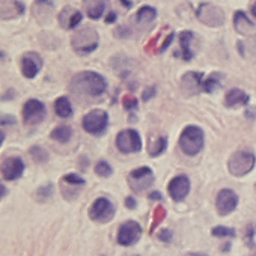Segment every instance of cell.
<instances>
[{
  "instance_id": "6da1fadb",
  "label": "cell",
  "mask_w": 256,
  "mask_h": 256,
  "mask_svg": "<svg viewBox=\"0 0 256 256\" xmlns=\"http://www.w3.org/2000/svg\"><path fill=\"white\" fill-rule=\"evenodd\" d=\"M70 89L74 94L88 95V96H100L107 89V82L102 76L94 71H82L76 74L71 80Z\"/></svg>"
},
{
  "instance_id": "7a4b0ae2",
  "label": "cell",
  "mask_w": 256,
  "mask_h": 256,
  "mask_svg": "<svg viewBox=\"0 0 256 256\" xmlns=\"http://www.w3.org/2000/svg\"><path fill=\"white\" fill-rule=\"evenodd\" d=\"M204 132L198 125H187L180 136V148L187 156H196L204 148Z\"/></svg>"
},
{
  "instance_id": "3957f363",
  "label": "cell",
  "mask_w": 256,
  "mask_h": 256,
  "mask_svg": "<svg viewBox=\"0 0 256 256\" xmlns=\"http://www.w3.org/2000/svg\"><path fill=\"white\" fill-rule=\"evenodd\" d=\"M71 46H72V50L76 53L83 54V56L95 52L96 47H98V34H96V30L94 28H90V26H84L83 29L77 30L72 35Z\"/></svg>"
},
{
  "instance_id": "277c9868",
  "label": "cell",
  "mask_w": 256,
  "mask_h": 256,
  "mask_svg": "<svg viewBox=\"0 0 256 256\" xmlns=\"http://www.w3.org/2000/svg\"><path fill=\"white\" fill-rule=\"evenodd\" d=\"M254 163H256L254 154L248 150H241L230 156L228 162V169L234 176H244L248 172H252Z\"/></svg>"
},
{
  "instance_id": "5b68a950",
  "label": "cell",
  "mask_w": 256,
  "mask_h": 256,
  "mask_svg": "<svg viewBox=\"0 0 256 256\" xmlns=\"http://www.w3.org/2000/svg\"><path fill=\"white\" fill-rule=\"evenodd\" d=\"M108 125V114L106 110L95 108L86 113L82 119V126L83 130L92 136H100L107 130Z\"/></svg>"
},
{
  "instance_id": "8992f818",
  "label": "cell",
  "mask_w": 256,
  "mask_h": 256,
  "mask_svg": "<svg viewBox=\"0 0 256 256\" xmlns=\"http://www.w3.org/2000/svg\"><path fill=\"white\" fill-rule=\"evenodd\" d=\"M116 146L124 154H134L142 150V139L140 134L133 130V128H126L118 133L116 136Z\"/></svg>"
},
{
  "instance_id": "52a82bcc",
  "label": "cell",
  "mask_w": 256,
  "mask_h": 256,
  "mask_svg": "<svg viewBox=\"0 0 256 256\" xmlns=\"http://www.w3.org/2000/svg\"><path fill=\"white\" fill-rule=\"evenodd\" d=\"M89 217L95 223H107L114 217V205L107 198H98L89 208Z\"/></svg>"
},
{
  "instance_id": "ba28073f",
  "label": "cell",
  "mask_w": 256,
  "mask_h": 256,
  "mask_svg": "<svg viewBox=\"0 0 256 256\" xmlns=\"http://www.w3.org/2000/svg\"><path fill=\"white\" fill-rule=\"evenodd\" d=\"M198 18L210 26V28H218L224 23V14L218 6H214L211 4H200L196 10Z\"/></svg>"
},
{
  "instance_id": "9c48e42d",
  "label": "cell",
  "mask_w": 256,
  "mask_h": 256,
  "mask_svg": "<svg viewBox=\"0 0 256 256\" xmlns=\"http://www.w3.org/2000/svg\"><path fill=\"white\" fill-rule=\"evenodd\" d=\"M142 235V228L138 222L134 220H128L120 224L118 230V242L120 246H133L139 241Z\"/></svg>"
},
{
  "instance_id": "30bf717a",
  "label": "cell",
  "mask_w": 256,
  "mask_h": 256,
  "mask_svg": "<svg viewBox=\"0 0 256 256\" xmlns=\"http://www.w3.org/2000/svg\"><path fill=\"white\" fill-rule=\"evenodd\" d=\"M152 182H154V176H152V170L150 168L134 169L130 172V175H128V184H130V187L138 193H142L145 188L152 186Z\"/></svg>"
},
{
  "instance_id": "8fae6325",
  "label": "cell",
  "mask_w": 256,
  "mask_h": 256,
  "mask_svg": "<svg viewBox=\"0 0 256 256\" xmlns=\"http://www.w3.org/2000/svg\"><path fill=\"white\" fill-rule=\"evenodd\" d=\"M46 118V106L40 100H29L23 107V120L26 125H38Z\"/></svg>"
},
{
  "instance_id": "7c38bea8",
  "label": "cell",
  "mask_w": 256,
  "mask_h": 256,
  "mask_svg": "<svg viewBox=\"0 0 256 256\" xmlns=\"http://www.w3.org/2000/svg\"><path fill=\"white\" fill-rule=\"evenodd\" d=\"M20 68H22V72L26 78L32 80L38 76V72L41 71L42 68V59L38 53L35 52H29V53H24L22 60H20Z\"/></svg>"
},
{
  "instance_id": "4fadbf2b",
  "label": "cell",
  "mask_w": 256,
  "mask_h": 256,
  "mask_svg": "<svg viewBox=\"0 0 256 256\" xmlns=\"http://www.w3.org/2000/svg\"><path fill=\"white\" fill-rule=\"evenodd\" d=\"M238 205V196L234 190L230 188H223L218 192L216 198V208L220 216H226L232 212Z\"/></svg>"
},
{
  "instance_id": "5bb4252c",
  "label": "cell",
  "mask_w": 256,
  "mask_h": 256,
  "mask_svg": "<svg viewBox=\"0 0 256 256\" xmlns=\"http://www.w3.org/2000/svg\"><path fill=\"white\" fill-rule=\"evenodd\" d=\"M168 190H169V194L174 200L181 202L190 193V180L186 175H178L169 182Z\"/></svg>"
},
{
  "instance_id": "9a60e30c",
  "label": "cell",
  "mask_w": 256,
  "mask_h": 256,
  "mask_svg": "<svg viewBox=\"0 0 256 256\" xmlns=\"http://www.w3.org/2000/svg\"><path fill=\"white\" fill-rule=\"evenodd\" d=\"M24 172V162L20 157H8L2 163V175L6 181H14L20 178Z\"/></svg>"
},
{
  "instance_id": "2e32d148",
  "label": "cell",
  "mask_w": 256,
  "mask_h": 256,
  "mask_svg": "<svg viewBox=\"0 0 256 256\" xmlns=\"http://www.w3.org/2000/svg\"><path fill=\"white\" fill-rule=\"evenodd\" d=\"M204 74L202 72H194V71H190L187 74L182 76V82H181V88H182V92L187 94V95H194L199 92V89H202V84H204Z\"/></svg>"
},
{
  "instance_id": "e0dca14e",
  "label": "cell",
  "mask_w": 256,
  "mask_h": 256,
  "mask_svg": "<svg viewBox=\"0 0 256 256\" xmlns=\"http://www.w3.org/2000/svg\"><path fill=\"white\" fill-rule=\"evenodd\" d=\"M234 28H235V30H236L238 34H241V35L250 36V35H254V34H256V26H254V23L250 22V20L247 18V16H246L242 11H236V12L234 14Z\"/></svg>"
},
{
  "instance_id": "ac0fdd59",
  "label": "cell",
  "mask_w": 256,
  "mask_h": 256,
  "mask_svg": "<svg viewBox=\"0 0 256 256\" xmlns=\"http://www.w3.org/2000/svg\"><path fill=\"white\" fill-rule=\"evenodd\" d=\"M107 6H108V0H83L84 12L90 20L101 18Z\"/></svg>"
},
{
  "instance_id": "d6986e66",
  "label": "cell",
  "mask_w": 256,
  "mask_h": 256,
  "mask_svg": "<svg viewBox=\"0 0 256 256\" xmlns=\"http://www.w3.org/2000/svg\"><path fill=\"white\" fill-rule=\"evenodd\" d=\"M248 95L238 88L229 89L224 95V104L228 107H238V106H247L248 104Z\"/></svg>"
},
{
  "instance_id": "ffe728a7",
  "label": "cell",
  "mask_w": 256,
  "mask_h": 256,
  "mask_svg": "<svg viewBox=\"0 0 256 256\" xmlns=\"http://www.w3.org/2000/svg\"><path fill=\"white\" fill-rule=\"evenodd\" d=\"M54 112L59 118H71L72 116V106L66 96H59L54 101Z\"/></svg>"
},
{
  "instance_id": "44dd1931",
  "label": "cell",
  "mask_w": 256,
  "mask_h": 256,
  "mask_svg": "<svg viewBox=\"0 0 256 256\" xmlns=\"http://www.w3.org/2000/svg\"><path fill=\"white\" fill-rule=\"evenodd\" d=\"M192 40H193V32L192 30H184V32L180 34V44H181V50L184 53V59L186 60H192L193 59V52L190 48Z\"/></svg>"
},
{
  "instance_id": "7402d4cb",
  "label": "cell",
  "mask_w": 256,
  "mask_h": 256,
  "mask_svg": "<svg viewBox=\"0 0 256 256\" xmlns=\"http://www.w3.org/2000/svg\"><path fill=\"white\" fill-rule=\"evenodd\" d=\"M156 17H157L156 8L148 6V5L142 6V8L138 11V14H136V20H138L139 24H150V23H152V22L156 20Z\"/></svg>"
},
{
  "instance_id": "603a6c76",
  "label": "cell",
  "mask_w": 256,
  "mask_h": 256,
  "mask_svg": "<svg viewBox=\"0 0 256 256\" xmlns=\"http://www.w3.org/2000/svg\"><path fill=\"white\" fill-rule=\"evenodd\" d=\"M50 138L56 142H60V144H65L68 142L71 138H72V130L71 126H66V125H59L56 126L54 130L50 133Z\"/></svg>"
},
{
  "instance_id": "cb8c5ba5",
  "label": "cell",
  "mask_w": 256,
  "mask_h": 256,
  "mask_svg": "<svg viewBox=\"0 0 256 256\" xmlns=\"http://www.w3.org/2000/svg\"><path fill=\"white\" fill-rule=\"evenodd\" d=\"M168 148V139L166 138H158L157 140L150 142V156L151 157H158L162 156Z\"/></svg>"
},
{
  "instance_id": "d4e9b609",
  "label": "cell",
  "mask_w": 256,
  "mask_h": 256,
  "mask_svg": "<svg viewBox=\"0 0 256 256\" xmlns=\"http://www.w3.org/2000/svg\"><path fill=\"white\" fill-rule=\"evenodd\" d=\"M82 18H83L82 12H80V11H76V10H72L71 16H66V20L60 22V24H62L64 28H66V29H76V28L80 24Z\"/></svg>"
},
{
  "instance_id": "484cf974",
  "label": "cell",
  "mask_w": 256,
  "mask_h": 256,
  "mask_svg": "<svg viewBox=\"0 0 256 256\" xmlns=\"http://www.w3.org/2000/svg\"><path fill=\"white\" fill-rule=\"evenodd\" d=\"M220 86H222V84H220L218 77H217L216 74H212V76H210L206 80H204L202 90H204V92H206V94H211V92H214L216 89H218Z\"/></svg>"
},
{
  "instance_id": "4316f807",
  "label": "cell",
  "mask_w": 256,
  "mask_h": 256,
  "mask_svg": "<svg viewBox=\"0 0 256 256\" xmlns=\"http://www.w3.org/2000/svg\"><path fill=\"white\" fill-rule=\"evenodd\" d=\"M95 174L98 175V176H102V178H108L112 174H113V169H112V166L107 163V162H98L96 164H95Z\"/></svg>"
},
{
  "instance_id": "83f0119b",
  "label": "cell",
  "mask_w": 256,
  "mask_h": 256,
  "mask_svg": "<svg viewBox=\"0 0 256 256\" xmlns=\"http://www.w3.org/2000/svg\"><path fill=\"white\" fill-rule=\"evenodd\" d=\"M30 156L34 157V160H35L36 163H47V162H48V154H47V151H46L44 148H41V146H34V148L30 150Z\"/></svg>"
},
{
  "instance_id": "f1b7e54d",
  "label": "cell",
  "mask_w": 256,
  "mask_h": 256,
  "mask_svg": "<svg viewBox=\"0 0 256 256\" xmlns=\"http://www.w3.org/2000/svg\"><path fill=\"white\" fill-rule=\"evenodd\" d=\"M211 234L214 236H218V238H229V236H235V230L230 229V228H224V226H216Z\"/></svg>"
},
{
  "instance_id": "f546056e",
  "label": "cell",
  "mask_w": 256,
  "mask_h": 256,
  "mask_svg": "<svg viewBox=\"0 0 256 256\" xmlns=\"http://www.w3.org/2000/svg\"><path fill=\"white\" fill-rule=\"evenodd\" d=\"M64 182L71 184V186H77V187L86 184V181H84L80 175H76V174H66V175L64 176Z\"/></svg>"
},
{
  "instance_id": "4dcf8cb0",
  "label": "cell",
  "mask_w": 256,
  "mask_h": 256,
  "mask_svg": "<svg viewBox=\"0 0 256 256\" xmlns=\"http://www.w3.org/2000/svg\"><path fill=\"white\" fill-rule=\"evenodd\" d=\"M166 217V211H164V208H162V206H157L156 208V212H154V220H152V228H151V230H154L156 229V226L163 220Z\"/></svg>"
},
{
  "instance_id": "1f68e13d",
  "label": "cell",
  "mask_w": 256,
  "mask_h": 256,
  "mask_svg": "<svg viewBox=\"0 0 256 256\" xmlns=\"http://www.w3.org/2000/svg\"><path fill=\"white\" fill-rule=\"evenodd\" d=\"M124 107H125L126 110L136 108V107H138V101H136V98H133V96H125V98H124Z\"/></svg>"
},
{
  "instance_id": "d6a6232c",
  "label": "cell",
  "mask_w": 256,
  "mask_h": 256,
  "mask_svg": "<svg viewBox=\"0 0 256 256\" xmlns=\"http://www.w3.org/2000/svg\"><path fill=\"white\" fill-rule=\"evenodd\" d=\"M160 240L164 241V242H169V241L172 240V232H170L169 229H163V230L160 232Z\"/></svg>"
},
{
  "instance_id": "836d02e7",
  "label": "cell",
  "mask_w": 256,
  "mask_h": 256,
  "mask_svg": "<svg viewBox=\"0 0 256 256\" xmlns=\"http://www.w3.org/2000/svg\"><path fill=\"white\" fill-rule=\"evenodd\" d=\"M136 205H138V204H136L134 198H132V196H130V198H126V199H125V206H126V208L134 210V208H136Z\"/></svg>"
},
{
  "instance_id": "e575fe53",
  "label": "cell",
  "mask_w": 256,
  "mask_h": 256,
  "mask_svg": "<svg viewBox=\"0 0 256 256\" xmlns=\"http://www.w3.org/2000/svg\"><path fill=\"white\" fill-rule=\"evenodd\" d=\"M174 36H175V35H174V34H170V35H169V36L166 38V41H164V42L162 44V47H160V52H164V50H166V48L169 47V44L172 42V40H174Z\"/></svg>"
},
{
  "instance_id": "d590c367",
  "label": "cell",
  "mask_w": 256,
  "mask_h": 256,
  "mask_svg": "<svg viewBox=\"0 0 256 256\" xmlns=\"http://www.w3.org/2000/svg\"><path fill=\"white\" fill-rule=\"evenodd\" d=\"M16 122V119L14 118H11V114H4L2 116V125L5 126V124H14Z\"/></svg>"
},
{
  "instance_id": "8d00e7d4",
  "label": "cell",
  "mask_w": 256,
  "mask_h": 256,
  "mask_svg": "<svg viewBox=\"0 0 256 256\" xmlns=\"http://www.w3.org/2000/svg\"><path fill=\"white\" fill-rule=\"evenodd\" d=\"M50 193H52V186L41 187V190H40V194H41V196H48Z\"/></svg>"
},
{
  "instance_id": "74e56055",
  "label": "cell",
  "mask_w": 256,
  "mask_h": 256,
  "mask_svg": "<svg viewBox=\"0 0 256 256\" xmlns=\"http://www.w3.org/2000/svg\"><path fill=\"white\" fill-rule=\"evenodd\" d=\"M154 90H156L154 88H151V89H146V90H145L146 94H144V100H145V101H148V100H150V95H151V96L154 95Z\"/></svg>"
},
{
  "instance_id": "f35d334b",
  "label": "cell",
  "mask_w": 256,
  "mask_h": 256,
  "mask_svg": "<svg viewBox=\"0 0 256 256\" xmlns=\"http://www.w3.org/2000/svg\"><path fill=\"white\" fill-rule=\"evenodd\" d=\"M106 22H107V23H113V22H116V14H114V12H110V14L107 16Z\"/></svg>"
},
{
  "instance_id": "ab89813d",
  "label": "cell",
  "mask_w": 256,
  "mask_h": 256,
  "mask_svg": "<svg viewBox=\"0 0 256 256\" xmlns=\"http://www.w3.org/2000/svg\"><path fill=\"white\" fill-rule=\"evenodd\" d=\"M120 2H122V5L126 8V10H130L132 6H133V4H132V0H120Z\"/></svg>"
},
{
  "instance_id": "60d3db41",
  "label": "cell",
  "mask_w": 256,
  "mask_h": 256,
  "mask_svg": "<svg viewBox=\"0 0 256 256\" xmlns=\"http://www.w3.org/2000/svg\"><path fill=\"white\" fill-rule=\"evenodd\" d=\"M150 199H157V200H162V194L158 192H154L150 194Z\"/></svg>"
},
{
  "instance_id": "b9f144b4",
  "label": "cell",
  "mask_w": 256,
  "mask_h": 256,
  "mask_svg": "<svg viewBox=\"0 0 256 256\" xmlns=\"http://www.w3.org/2000/svg\"><path fill=\"white\" fill-rule=\"evenodd\" d=\"M252 14L254 16V18H256V0L253 2V5H252Z\"/></svg>"
},
{
  "instance_id": "7bdbcfd3",
  "label": "cell",
  "mask_w": 256,
  "mask_h": 256,
  "mask_svg": "<svg viewBox=\"0 0 256 256\" xmlns=\"http://www.w3.org/2000/svg\"><path fill=\"white\" fill-rule=\"evenodd\" d=\"M0 188H2V198H5V186H2Z\"/></svg>"
},
{
  "instance_id": "ee69618b",
  "label": "cell",
  "mask_w": 256,
  "mask_h": 256,
  "mask_svg": "<svg viewBox=\"0 0 256 256\" xmlns=\"http://www.w3.org/2000/svg\"><path fill=\"white\" fill-rule=\"evenodd\" d=\"M192 256H205V254H192Z\"/></svg>"
}]
</instances>
